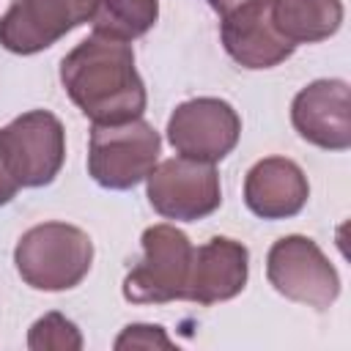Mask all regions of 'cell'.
Returning <instances> with one entry per match:
<instances>
[{
    "instance_id": "obj_1",
    "label": "cell",
    "mask_w": 351,
    "mask_h": 351,
    "mask_svg": "<svg viewBox=\"0 0 351 351\" xmlns=\"http://www.w3.org/2000/svg\"><path fill=\"white\" fill-rule=\"evenodd\" d=\"M60 82L93 123L134 121L145 110V85L123 41L90 36L60 63Z\"/></svg>"
},
{
    "instance_id": "obj_2",
    "label": "cell",
    "mask_w": 351,
    "mask_h": 351,
    "mask_svg": "<svg viewBox=\"0 0 351 351\" xmlns=\"http://www.w3.org/2000/svg\"><path fill=\"white\" fill-rule=\"evenodd\" d=\"M19 277L36 291H69L93 263V241L66 222H44L22 233L14 250Z\"/></svg>"
},
{
    "instance_id": "obj_3",
    "label": "cell",
    "mask_w": 351,
    "mask_h": 351,
    "mask_svg": "<svg viewBox=\"0 0 351 351\" xmlns=\"http://www.w3.org/2000/svg\"><path fill=\"white\" fill-rule=\"evenodd\" d=\"M162 140L140 118L123 123H93L88 143V173L107 189H129L156 167Z\"/></svg>"
},
{
    "instance_id": "obj_4",
    "label": "cell",
    "mask_w": 351,
    "mask_h": 351,
    "mask_svg": "<svg viewBox=\"0 0 351 351\" xmlns=\"http://www.w3.org/2000/svg\"><path fill=\"white\" fill-rule=\"evenodd\" d=\"M192 252V241L176 225H151L143 233V258L123 280V296L134 304L184 299Z\"/></svg>"
},
{
    "instance_id": "obj_5",
    "label": "cell",
    "mask_w": 351,
    "mask_h": 351,
    "mask_svg": "<svg viewBox=\"0 0 351 351\" xmlns=\"http://www.w3.org/2000/svg\"><path fill=\"white\" fill-rule=\"evenodd\" d=\"M266 274L277 293L291 302L324 310L340 293V277L318 244L307 236H285L271 244Z\"/></svg>"
},
{
    "instance_id": "obj_6",
    "label": "cell",
    "mask_w": 351,
    "mask_h": 351,
    "mask_svg": "<svg viewBox=\"0 0 351 351\" xmlns=\"http://www.w3.org/2000/svg\"><path fill=\"white\" fill-rule=\"evenodd\" d=\"M0 148L19 186H44L63 167L66 132L52 112L30 110L0 129Z\"/></svg>"
},
{
    "instance_id": "obj_7",
    "label": "cell",
    "mask_w": 351,
    "mask_h": 351,
    "mask_svg": "<svg viewBox=\"0 0 351 351\" xmlns=\"http://www.w3.org/2000/svg\"><path fill=\"white\" fill-rule=\"evenodd\" d=\"M148 200L167 219L192 222L208 217L222 203L219 176L211 162L173 156L148 173Z\"/></svg>"
},
{
    "instance_id": "obj_8",
    "label": "cell",
    "mask_w": 351,
    "mask_h": 351,
    "mask_svg": "<svg viewBox=\"0 0 351 351\" xmlns=\"http://www.w3.org/2000/svg\"><path fill=\"white\" fill-rule=\"evenodd\" d=\"M241 134V121L236 110L222 99H189L178 104L167 121V140L178 151V156H189L197 162H219L225 159Z\"/></svg>"
},
{
    "instance_id": "obj_9",
    "label": "cell",
    "mask_w": 351,
    "mask_h": 351,
    "mask_svg": "<svg viewBox=\"0 0 351 351\" xmlns=\"http://www.w3.org/2000/svg\"><path fill=\"white\" fill-rule=\"evenodd\" d=\"M96 0H14L0 16V44L16 55L52 47L93 16Z\"/></svg>"
},
{
    "instance_id": "obj_10",
    "label": "cell",
    "mask_w": 351,
    "mask_h": 351,
    "mask_svg": "<svg viewBox=\"0 0 351 351\" xmlns=\"http://www.w3.org/2000/svg\"><path fill=\"white\" fill-rule=\"evenodd\" d=\"M293 129L313 145L346 151L351 145V96L343 80H315L291 104Z\"/></svg>"
},
{
    "instance_id": "obj_11",
    "label": "cell",
    "mask_w": 351,
    "mask_h": 351,
    "mask_svg": "<svg viewBox=\"0 0 351 351\" xmlns=\"http://www.w3.org/2000/svg\"><path fill=\"white\" fill-rule=\"evenodd\" d=\"M222 44L244 69H271L293 52V44L271 22L269 0H252L222 16Z\"/></svg>"
},
{
    "instance_id": "obj_12",
    "label": "cell",
    "mask_w": 351,
    "mask_h": 351,
    "mask_svg": "<svg viewBox=\"0 0 351 351\" xmlns=\"http://www.w3.org/2000/svg\"><path fill=\"white\" fill-rule=\"evenodd\" d=\"M247 261H250L247 247L233 239L217 236L206 241L192 252L184 299L197 304H217L233 299L247 285V271H250Z\"/></svg>"
},
{
    "instance_id": "obj_13",
    "label": "cell",
    "mask_w": 351,
    "mask_h": 351,
    "mask_svg": "<svg viewBox=\"0 0 351 351\" xmlns=\"http://www.w3.org/2000/svg\"><path fill=\"white\" fill-rule=\"evenodd\" d=\"M310 195L307 176L285 156H269L250 167L244 181V203L263 219H285L304 208Z\"/></svg>"
},
{
    "instance_id": "obj_14",
    "label": "cell",
    "mask_w": 351,
    "mask_h": 351,
    "mask_svg": "<svg viewBox=\"0 0 351 351\" xmlns=\"http://www.w3.org/2000/svg\"><path fill=\"white\" fill-rule=\"evenodd\" d=\"M269 8L274 27L293 47L324 41L343 22L340 0H269Z\"/></svg>"
},
{
    "instance_id": "obj_15",
    "label": "cell",
    "mask_w": 351,
    "mask_h": 351,
    "mask_svg": "<svg viewBox=\"0 0 351 351\" xmlns=\"http://www.w3.org/2000/svg\"><path fill=\"white\" fill-rule=\"evenodd\" d=\"M159 16L156 0H96L93 8V36L129 44L143 36Z\"/></svg>"
},
{
    "instance_id": "obj_16",
    "label": "cell",
    "mask_w": 351,
    "mask_h": 351,
    "mask_svg": "<svg viewBox=\"0 0 351 351\" xmlns=\"http://www.w3.org/2000/svg\"><path fill=\"white\" fill-rule=\"evenodd\" d=\"M27 346L33 351H77L82 348V335L60 313H47L30 326Z\"/></svg>"
},
{
    "instance_id": "obj_17",
    "label": "cell",
    "mask_w": 351,
    "mask_h": 351,
    "mask_svg": "<svg viewBox=\"0 0 351 351\" xmlns=\"http://www.w3.org/2000/svg\"><path fill=\"white\" fill-rule=\"evenodd\" d=\"M115 348H118V351H123V348H173V340L165 335L162 326L132 324V326H126V329L118 335Z\"/></svg>"
},
{
    "instance_id": "obj_18",
    "label": "cell",
    "mask_w": 351,
    "mask_h": 351,
    "mask_svg": "<svg viewBox=\"0 0 351 351\" xmlns=\"http://www.w3.org/2000/svg\"><path fill=\"white\" fill-rule=\"evenodd\" d=\"M19 189H22V186H19V181L14 178V173H11L8 162H5V154H3V148H0V206H5Z\"/></svg>"
},
{
    "instance_id": "obj_19",
    "label": "cell",
    "mask_w": 351,
    "mask_h": 351,
    "mask_svg": "<svg viewBox=\"0 0 351 351\" xmlns=\"http://www.w3.org/2000/svg\"><path fill=\"white\" fill-rule=\"evenodd\" d=\"M247 3H252V0H208V5H211L219 16H228L230 11H236V8L247 5Z\"/></svg>"
}]
</instances>
